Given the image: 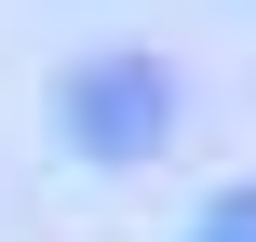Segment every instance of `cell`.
Wrapping results in <instances>:
<instances>
[{"label":"cell","instance_id":"obj_1","mask_svg":"<svg viewBox=\"0 0 256 242\" xmlns=\"http://www.w3.org/2000/svg\"><path fill=\"white\" fill-rule=\"evenodd\" d=\"M54 135H68L81 162H162V135H176V67H162V54H81V67L54 81Z\"/></svg>","mask_w":256,"mask_h":242},{"label":"cell","instance_id":"obj_2","mask_svg":"<svg viewBox=\"0 0 256 242\" xmlns=\"http://www.w3.org/2000/svg\"><path fill=\"white\" fill-rule=\"evenodd\" d=\"M189 242H256V189H230V202H202V229Z\"/></svg>","mask_w":256,"mask_h":242}]
</instances>
